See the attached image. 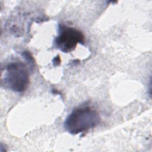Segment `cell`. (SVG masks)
<instances>
[{"mask_svg":"<svg viewBox=\"0 0 152 152\" xmlns=\"http://www.w3.org/2000/svg\"><path fill=\"white\" fill-rule=\"evenodd\" d=\"M100 122L99 113L89 106L74 109L66 117L64 128L69 134L76 135L96 127Z\"/></svg>","mask_w":152,"mask_h":152,"instance_id":"obj_1","label":"cell"},{"mask_svg":"<svg viewBox=\"0 0 152 152\" xmlns=\"http://www.w3.org/2000/svg\"><path fill=\"white\" fill-rule=\"evenodd\" d=\"M4 84L11 90L21 93L29 84V72L27 66L21 61L10 63L6 67Z\"/></svg>","mask_w":152,"mask_h":152,"instance_id":"obj_2","label":"cell"},{"mask_svg":"<svg viewBox=\"0 0 152 152\" xmlns=\"http://www.w3.org/2000/svg\"><path fill=\"white\" fill-rule=\"evenodd\" d=\"M78 43L84 44V36L80 30L63 24L59 25L58 35L54 40L56 48L68 53L75 49Z\"/></svg>","mask_w":152,"mask_h":152,"instance_id":"obj_3","label":"cell"}]
</instances>
